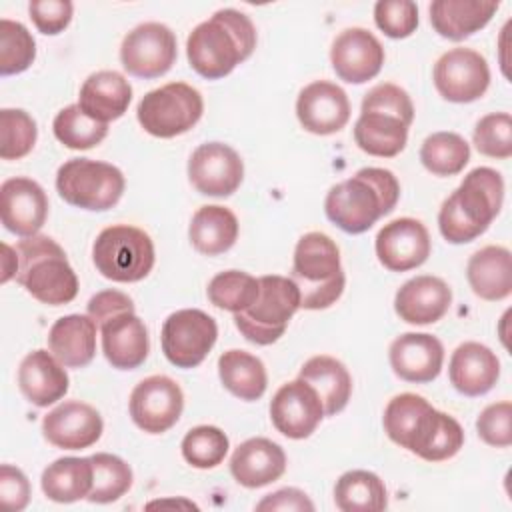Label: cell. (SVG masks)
Here are the masks:
<instances>
[{
	"instance_id": "6da1fadb",
	"label": "cell",
	"mask_w": 512,
	"mask_h": 512,
	"mask_svg": "<svg viewBox=\"0 0 512 512\" xmlns=\"http://www.w3.org/2000/svg\"><path fill=\"white\" fill-rule=\"evenodd\" d=\"M382 424L394 444L426 462L448 460L464 446L458 420L412 392L398 394L386 404Z\"/></svg>"
},
{
	"instance_id": "7a4b0ae2",
	"label": "cell",
	"mask_w": 512,
	"mask_h": 512,
	"mask_svg": "<svg viewBox=\"0 0 512 512\" xmlns=\"http://www.w3.org/2000/svg\"><path fill=\"white\" fill-rule=\"evenodd\" d=\"M256 48L252 20L234 8H222L200 22L186 40V56L196 74L206 80L228 76Z\"/></svg>"
},
{
	"instance_id": "3957f363",
	"label": "cell",
	"mask_w": 512,
	"mask_h": 512,
	"mask_svg": "<svg viewBox=\"0 0 512 512\" xmlns=\"http://www.w3.org/2000/svg\"><path fill=\"white\" fill-rule=\"evenodd\" d=\"M400 198V184L386 168H360L352 178L334 184L324 200V212L332 224L348 234L370 230L390 214Z\"/></svg>"
},
{
	"instance_id": "277c9868",
	"label": "cell",
	"mask_w": 512,
	"mask_h": 512,
	"mask_svg": "<svg viewBox=\"0 0 512 512\" xmlns=\"http://www.w3.org/2000/svg\"><path fill=\"white\" fill-rule=\"evenodd\" d=\"M502 202V174L488 166L470 170L462 184L440 206V234L450 244H466L476 240L498 216Z\"/></svg>"
},
{
	"instance_id": "5b68a950",
	"label": "cell",
	"mask_w": 512,
	"mask_h": 512,
	"mask_svg": "<svg viewBox=\"0 0 512 512\" xmlns=\"http://www.w3.org/2000/svg\"><path fill=\"white\" fill-rule=\"evenodd\" d=\"M412 120L414 104L408 92L392 82L376 84L362 98L354 140L370 156L394 158L406 148Z\"/></svg>"
},
{
	"instance_id": "8992f818",
	"label": "cell",
	"mask_w": 512,
	"mask_h": 512,
	"mask_svg": "<svg viewBox=\"0 0 512 512\" xmlns=\"http://www.w3.org/2000/svg\"><path fill=\"white\" fill-rule=\"evenodd\" d=\"M16 282L38 302L62 306L76 298L78 278L64 248L44 234L22 238L16 246Z\"/></svg>"
},
{
	"instance_id": "52a82bcc",
	"label": "cell",
	"mask_w": 512,
	"mask_h": 512,
	"mask_svg": "<svg viewBox=\"0 0 512 512\" xmlns=\"http://www.w3.org/2000/svg\"><path fill=\"white\" fill-rule=\"evenodd\" d=\"M290 278L298 286L300 308L322 310L332 306L346 284L336 242L324 232L304 234L294 248Z\"/></svg>"
},
{
	"instance_id": "ba28073f",
	"label": "cell",
	"mask_w": 512,
	"mask_h": 512,
	"mask_svg": "<svg viewBox=\"0 0 512 512\" xmlns=\"http://www.w3.org/2000/svg\"><path fill=\"white\" fill-rule=\"evenodd\" d=\"M258 296L242 312L234 314L240 334L258 346L274 344L300 308V292L292 278L268 274L258 278Z\"/></svg>"
},
{
	"instance_id": "9c48e42d",
	"label": "cell",
	"mask_w": 512,
	"mask_h": 512,
	"mask_svg": "<svg viewBox=\"0 0 512 512\" xmlns=\"http://www.w3.org/2000/svg\"><path fill=\"white\" fill-rule=\"evenodd\" d=\"M92 260L96 270L112 282H138L154 268V242L136 226L114 224L96 236Z\"/></svg>"
},
{
	"instance_id": "30bf717a",
	"label": "cell",
	"mask_w": 512,
	"mask_h": 512,
	"mask_svg": "<svg viewBox=\"0 0 512 512\" xmlns=\"http://www.w3.org/2000/svg\"><path fill=\"white\" fill-rule=\"evenodd\" d=\"M124 186L126 180L120 168L100 160L72 158L56 172V190L60 198L82 210H110L122 198Z\"/></svg>"
},
{
	"instance_id": "8fae6325",
	"label": "cell",
	"mask_w": 512,
	"mask_h": 512,
	"mask_svg": "<svg viewBox=\"0 0 512 512\" xmlns=\"http://www.w3.org/2000/svg\"><path fill=\"white\" fill-rule=\"evenodd\" d=\"M202 112V94L186 82H168L146 92L136 108L140 126L156 138H174L188 132Z\"/></svg>"
},
{
	"instance_id": "7c38bea8",
	"label": "cell",
	"mask_w": 512,
	"mask_h": 512,
	"mask_svg": "<svg viewBox=\"0 0 512 512\" xmlns=\"http://www.w3.org/2000/svg\"><path fill=\"white\" fill-rule=\"evenodd\" d=\"M216 338V320L198 308L172 312L160 332L162 352L176 368H196L202 364L216 344Z\"/></svg>"
},
{
	"instance_id": "4fadbf2b",
	"label": "cell",
	"mask_w": 512,
	"mask_h": 512,
	"mask_svg": "<svg viewBox=\"0 0 512 512\" xmlns=\"http://www.w3.org/2000/svg\"><path fill=\"white\" fill-rule=\"evenodd\" d=\"M178 46L174 32L160 22H144L132 28L120 46L124 70L136 78L164 76L176 62Z\"/></svg>"
},
{
	"instance_id": "5bb4252c",
	"label": "cell",
	"mask_w": 512,
	"mask_h": 512,
	"mask_svg": "<svg viewBox=\"0 0 512 512\" xmlns=\"http://www.w3.org/2000/svg\"><path fill=\"white\" fill-rule=\"evenodd\" d=\"M434 86L438 94L456 104H468L484 96L490 86L486 58L472 48H452L434 64Z\"/></svg>"
},
{
	"instance_id": "9a60e30c",
	"label": "cell",
	"mask_w": 512,
	"mask_h": 512,
	"mask_svg": "<svg viewBox=\"0 0 512 512\" xmlns=\"http://www.w3.org/2000/svg\"><path fill=\"white\" fill-rule=\"evenodd\" d=\"M182 408V388L164 374L140 380L130 394V418L148 434L168 432L180 420Z\"/></svg>"
},
{
	"instance_id": "2e32d148",
	"label": "cell",
	"mask_w": 512,
	"mask_h": 512,
	"mask_svg": "<svg viewBox=\"0 0 512 512\" xmlns=\"http://www.w3.org/2000/svg\"><path fill=\"white\" fill-rule=\"evenodd\" d=\"M188 178L200 194L224 198L240 188L244 162L228 144L206 142L192 152L188 160Z\"/></svg>"
},
{
	"instance_id": "e0dca14e",
	"label": "cell",
	"mask_w": 512,
	"mask_h": 512,
	"mask_svg": "<svg viewBox=\"0 0 512 512\" xmlns=\"http://www.w3.org/2000/svg\"><path fill=\"white\" fill-rule=\"evenodd\" d=\"M324 418L320 394L302 378L282 384L270 402L274 428L292 440L308 438Z\"/></svg>"
},
{
	"instance_id": "ac0fdd59",
	"label": "cell",
	"mask_w": 512,
	"mask_h": 512,
	"mask_svg": "<svg viewBox=\"0 0 512 512\" xmlns=\"http://www.w3.org/2000/svg\"><path fill=\"white\" fill-rule=\"evenodd\" d=\"M376 256L392 272H408L422 266L432 250L426 226L416 218H396L376 234Z\"/></svg>"
},
{
	"instance_id": "d6986e66",
	"label": "cell",
	"mask_w": 512,
	"mask_h": 512,
	"mask_svg": "<svg viewBox=\"0 0 512 512\" xmlns=\"http://www.w3.org/2000/svg\"><path fill=\"white\" fill-rule=\"evenodd\" d=\"M330 62L340 80L364 84L382 70L384 48L370 30L358 26L346 28L332 42Z\"/></svg>"
},
{
	"instance_id": "ffe728a7",
	"label": "cell",
	"mask_w": 512,
	"mask_h": 512,
	"mask_svg": "<svg viewBox=\"0 0 512 512\" xmlns=\"http://www.w3.org/2000/svg\"><path fill=\"white\" fill-rule=\"evenodd\" d=\"M100 340L106 360L118 370H134L148 358V328L134 310H120L100 318Z\"/></svg>"
},
{
	"instance_id": "44dd1931",
	"label": "cell",
	"mask_w": 512,
	"mask_h": 512,
	"mask_svg": "<svg viewBox=\"0 0 512 512\" xmlns=\"http://www.w3.org/2000/svg\"><path fill=\"white\" fill-rule=\"evenodd\" d=\"M104 422L100 412L80 400H66L52 408L42 420L44 438L62 450H82L96 444Z\"/></svg>"
},
{
	"instance_id": "7402d4cb",
	"label": "cell",
	"mask_w": 512,
	"mask_h": 512,
	"mask_svg": "<svg viewBox=\"0 0 512 512\" xmlns=\"http://www.w3.org/2000/svg\"><path fill=\"white\" fill-rule=\"evenodd\" d=\"M0 216L8 232L22 238L38 234L48 218L44 188L26 176L8 178L0 186Z\"/></svg>"
},
{
	"instance_id": "603a6c76",
	"label": "cell",
	"mask_w": 512,
	"mask_h": 512,
	"mask_svg": "<svg viewBox=\"0 0 512 512\" xmlns=\"http://www.w3.org/2000/svg\"><path fill=\"white\" fill-rule=\"evenodd\" d=\"M296 116L302 128L312 134L328 136L340 132L350 120L348 94L328 80L310 82L298 94Z\"/></svg>"
},
{
	"instance_id": "cb8c5ba5",
	"label": "cell",
	"mask_w": 512,
	"mask_h": 512,
	"mask_svg": "<svg viewBox=\"0 0 512 512\" xmlns=\"http://www.w3.org/2000/svg\"><path fill=\"white\" fill-rule=\"evenodd\" d=\"M394 374L406 382L426 384L438 378L444 362L442 342L426 332H406L388 350Z\"/></svg>"
},
{
	"instance_id": "d4e9b609",
	"label": "cell",
	"mask_w": 512,
	"mask_h": 512,
	"mask_svg": "<svg viewBox=\"0 0 512 512\" xmlns=\"http://www.w3.org/2000/svg\"><path fill=\"white\" fill-rule=\"evenodd\" d=\"M452 304L450 286L430 274L414 276L404 282L394 296V310L400 320L416 326L438 322Z\"/></svg>"
},
{
	"instance_id": "484cf974",
	"label": "cell",
	"mask_w": 512,
	"mask_h": 512,
	"mask_svg": "<svg viewBox=\"0 0 512 512\" xmlns=\"http://www.w3.org/2000/svg\"><path fill=\"white\" fill-rule=\"evenodd\" d=\"M68 384L66 366L48 350H34L20 362L18 388L24 398L38 408H46L64 398Z\"/></svg>"
},
{
	"instance_id": "4316f807",
	"label": "cell",
	"mask_w": 512,
	"mask_h": 512,
	"mask_svg": "<svg viewBox=\"0 0 512 512\" xmlns=\"http://www.w3.org/2000/svg\"><path fill=\"white\" fill-rule=\"evenodd\" d=\"M286 470V454L268 438L244 440L230 458V474L244 488H262L276 482Z\"/></svg>"
},
{
	"instance_id": "83f0119b",
	"label": "cell",
	"mask_w": 512,
	"mask_h": 512,
	"mask_svg": "<svg viewBox=\"0 0 512 512\" xmlns=\"http://www.w3.org/2000/svg\"><path fill=\"white\" fill-rule=\"evenodd\" d=\"M448 378L460 394L482 396L498 382L500 360L488 346L480 342H464L450 356Z\"/></svg>"
},
{
	"instance_id": "f1b7e54d",
	"label": "cell",
	"mask_w": 512,
	"mask_h": 512,
	"mask_svg": "<svg viewBox=\"0 0 512 512\" xmlns=\"http://www.w3.org/2000/svg\"><path fill=\"white\" fill-rule=\"evenodd\" d=\"M132 102L130 82L116 70H98L90 74L78 96V106L94 120L108 124L126 114Z\"/></svg>"
},
{
	"instance_id": "f546056e",
	"label": "cell",
	"mask_w": 512,
	"mask_h": 512,
	"mask_svg": "<svg viewBox=\"0 0 512 512\" xmlns=\"http://www.w3.org/2000/svg\"><path fill=\"white\" fill-rule=\"evenodd\" d=\"M98 324L88 314L58 318L48 332V350L66 368H84L96 354Z\"/></svg>"
},
{
	"instance_id": "4dcf8cb0",
	"label": "cell",
	"mask_w": 512,
	"mask_h": 512,
	"mask_svg": "<svg viewBox=\"0 0 512 512\" xmlns=\"http://www.w3.org/2000/svg\"><path fill=\"white\" fill-rule=\"evenodd\" d=\"M472 292L488 302L504 300L512 292V256L504 246H484L466 264Z\"/></svg>"
},
{
	"instance_id": "1f68e13d",
	"label": "cell",
	"mask_w": 512,
	"mask_h": 512,
	"mask_svg": "<svg viewBox=\"0 0 512 512\" xmlns=\"http://www.w3.org/2000/svg\"><path fill=\"white\" fill-rule=\"evenodd\" d=\"M498 2L482 0H436L430 4V24L432 28L448 40H464L474 32L482 30L496 10Z\"/></svg>"
},
{
	"instance_id": "d6a6232c",
	"label": "cell",
	"mask_w": 512,
	"mask_h": 512,
	"mask_svg": "<svg viewBox=\"0 0 512 512\" xmlns=\"http://www.w3.org/2000/svg\"><path fill=\"white\" fill-rule=\"evenodd\" d=\"M94 484L92 458L66 456L48 464L42 472L40 486L48 500L58 504H70L90 494Z\"/></svg>"
},
{
	"instance_id": "836d02e7",
	"label": "cell",
	"mask_w": 512,
	"mask_h": 512,
	"mask_svg": "<svg viewBox=\"0 0 512 512\" xmlns=\"http://www.w3.org/2000/svg\"><path fill=\"white\" fill-rule=\"evenodd\" d=\"M298 378L316 388L324 406V416H334L346 408L352 394V378L340 360L326 354L312 356L300 368Z\"/></svg>"
},
{
	"instance_id": "e575fe53",
	"label": "cell",
	"mask_w": 512,
	"mask_h": 512,
	"mask_svg": "<svg viewBox=\"0 0 512 512\" xmlns=\"http://www.w3.org/2000/svg\"><path fill=\"white\" fill-rule=\"evenodd\" d=\"M188 236L200 254L218 256L234 246L238 238V220L226 206L208 204L194 212Z\"/></svg>"
},
{
	"instance_id": "d590c367",
	"label": "cell",
	"mask_w": 512,
	"mask_h": 512,
	"mask_svg": "<svg viewBox=\"0 0 512 512\" xmlns=\"http://www.w3.org/2000/svg\"><path fill=\"white\" fill-rule=\"evenodd\" d=\"M218 374L224 388L246 402L262 398L268 386L262 360L246 350H226L218 358Z\"/></svg>"
},
{
	"instance_id": "8d00e7d4",
	"label": "cell",
	"mask_w": 512,
	"mask_h": 512,
	"mask_svg": "<svg viewBox=\"0 0 512 512\" xmlns=\"http://www.w3.org/2000/svg\"><path fill=\"white\" fill-rule=\"evenodd\" d=\"M334 504L342 512H378L388 506V492L378 474L348 470L336 480Z\"/></svg>"
},
{
	"instance_id": "74e56055",
	"label": "cell",
	"mask_w": 512,
	"mask_h": 512,
	"mask_svg": "<svg viewBox=\"0 0 512 512\" xmlns=\"http://www.w3.org/2000/svg\"><path fill=\"white\" fill-rule=\"evenodd\" d=\"M468 160L470 146L456 132H434L422 142L420 148V162L434 176L460 174Z\"/></svg>"
},
{
	"instance_id": "f35d334b",
	"label": "cell",
	"mask_w": 512,
	"mask_h": 512,
	"mask_svg": "<svg viewBox=\"0 0 512 512\" xmlns=\"http://www.w3.org/2000/svg\"><path fill=\"white\" fill-rule=\"evenodd\" d=\"M52 130L56 140L62 142L66 148L90 150L106 138L108 124L90 118L78 104H70L56 114Z\"/></svg>"
},
{
	"instance_id": "ab89813d",
	"label": "cell",
	"mask_w": 512,
	"mask_h": 512,
	"mask_svg": "<svg viewBox=\"0 0 512 512\" xmlns=\"http://www.w3.org/2000/svg\"><path fill=\"white\" fill-rule=\"evenodd\" d=\"M90 458L94 466V484L90 494L86 496L88 502L110 504L122 498L132 488V468L120 456L96 452Z\"/></svg>"
},
{
	"instance_id": "60d3db41",
	"label": "cell",
	"mask_w": 512,
	"mask_h": 512,
	"mask_svg": "<svg viewBox=\"0 0 512 512\" xmlns=\"http://www.w3.org/2000/svg\"><path fill=\"white\" fill-rule=\"evenodd\" d=\"M258 278L242 270H226L216 274L206 288L208 300L232 314L246 310L258 296Z\"/></svg>"
},
{
	"instance_id": "b9f144b4",
	"label": "cell",
	"mask_w": 512,
	"mask_h": 512,
	"mask_svg": "<svg viewBox=\"0 0 512 512\" xmlns=\"http://www.w3.org/2000/svg\"><path fill=\"white\" fill-rule=\"evenodd\" d=\"M36 58V42L28 28L16 20H0V74L12 76L28 70Z\"/></svg>"
},
{
	"instance_id": "7bdbcfd3",
	"label": "cell",
	"mask_w": 512,
	"mask_h": 512,
	"mask_svg": "<svg viewBox=\"0 0 512 512\" xmlns=\"http://www.w3.org/2000/svg\"><path fill=\"white\" fill-rule=\"evenodd\" d=\"M228 448H230L228 436L218 426H208V424L188 430L180 444L184 460L190 466L202 468V470L218 466L226 458Z\"/></svg>"
},
{
	"instance_id": "ee69618b",
	"label": "cell",
	"mask_w": 512,
	"mask_h": 512,
	"mask_svg": "<svg viewBox=\"0 0 512 512\" xmlns=\"http://www.w3.org/2000/svg\"><path fill=\"white\" fill-rule=\"evenodd\" d=\"M38 128L34 118L20 108L0 110V158L20 160L34 148Z\"/></svg>"
},
{
	"instance_id": "f6af8a7d",
	"label": "cell",
	"mask_w": 512,
	"mask_h": 512,
	"mask_svg": "<svg viewBox=\"0 0 512 512\" xmlns=\"http://www.w3.org/2000/svg\"><path fill=\"white\" fill-rule=\"evenodd\" d=\"M474 146L488 158L506 160L512 156V116L508 112H492L482 116L472 132Z\"/></svg>"
},
{
	"instance_id": "bcb514c9",
	"label": "cell",
	"mask_w": 512,
	"mask_h": 512,
	"mask_svg": "<svg viewBox=\"0 0 512 512\" xmlns=\"http://www.w3.org/2000/svg\"><path fill=\"white\" fill-rule=\"evenodd\" d=\"M374 22L388 38H408L418 28V6L412 0H380L374 4Z\"/></svg>"
},
{
	"instance_id": "7dc6e473",
	"label": "cell",
	"mask_w": 512,
	"mask_h": 512,
	"mask_svg": "<svg viewBox=\"0 0 512 512\" xmlns=\"http://www.w3.org/2000/svg\"><path fill=\"white\" fill-rule=\"evenodd\" d=\"M476 430L488 446L508 448L512 444V404L502 400L486 406L476 420Z\"/></svg>"
},
{
	"instance_id": "c3c4849f",
	"label": "cell",
	"mask_w": 512,
	"mask_h": 512,
	"mask_svg": "<svg viewBox=\"0 0 512 512\" xmlns=\"http://www.w3.org/2000/svg\"><path fill=\"white\" fill-rule=\"evenodd\" d=\"M28 12L38 32L56 36L70 24L74 6L70 0H32Z\"/></svg>"
},
{
	"instance_id": "681fc988",
	"label": "cell",
	"mask_w": 512,
	"mask_h": 512,
	"mask_svg": "<svg viewBox=\"0 0 512 512\" xmlns=\"http://www.w3.org/2000/svg\"><path fill=\"white\" fill-rule=\"evenodd\" d=\"M0 500L10 512H20L30 502V482L26 474L12 464L0 466Z\"/></svg>"
},
{
	"instance_id": "f907efd6",
	"label": "cell",
	"mask_w": 512,
	"mask_h": 512,
	"mask_svg": "<svg viewBox=\"0 0 512 512\" xmlns=\"http://www.w3.org/2000/svg\"><path fill=\"white\" fill-rule=\"evenodd\" d=\"M256 510H314L312 500L306 492L298 488H282L272 494H266L258 504Z\"/></svg>"
},
{
	"instance_id": "816d5d0a",
	"label": "cell",
	"mask_w": 512,
	"mask_h": 512,
	"mask_svg": "<svg viewBox=\"0 0 512 512\" xmlns=\"http://www.w3.org/2000/svg\"><path fill=\"white\" fill-rule=\"evenodd\" d=\"M120 310H134L132 298L120 290H102L88 300V316L94 322Z\"/></svg>"
},
{
	"instance_id": "f5cc1de1",
	"label": "cell",
	"mask_w": 512,
	"mask_h": 512,
	"mask_svg": "<svg viewBox=\"0 0 512 512\" xmlns=\"http://www.w3.org/2000/svg\"><path fill=\"white\" fill-rule=\"evenodd\" d=\"M4 250V274H2V282H8L12 276H16L18 270V256L16 250L10 248L8 244H2Z\"/></svg>"
}]
</instances>
